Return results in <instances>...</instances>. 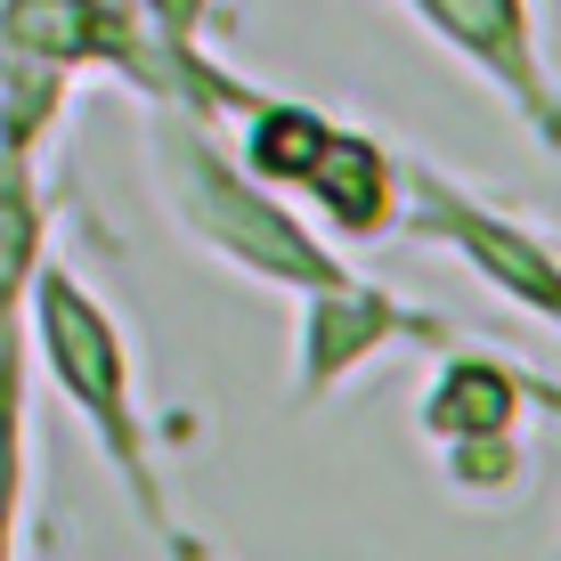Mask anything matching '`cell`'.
<instances>
[{
	"mask_svg": "<svg viewBox=\"0 0 561 561\" xmlns=\"http://www.w3.org/2000/svg\"><path fill=\"white\" fill-rule=\"evenodd\" d=\"M25 237H33L25 211H9V196H0V268H9V277L25 268Z\"/></svg>",
	"mask_w": 561,
	"mask_h": 561,
	"instance_id": "1",
	"label": "cell"
}]
</instances>
